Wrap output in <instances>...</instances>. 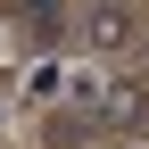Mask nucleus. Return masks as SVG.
Masks as SVG:
<instances>
[{
    "instance_id": "f03ea898",
    "label": "nucleus",
    "mask_w": 149,
    "mask_h": 149,
    "mask_svg": "<svg viewBox=\"0 0 149 149\" xmlns=\"http://www.w3.org/2000/svg\"><path fill=\"white\" fill-rule=\"evenodd\" d=\"M100 124L108 133H149V83H108L100 91Z\"/></svg>"
},
{
    "instance_id": "20e7f679",
    "label": "nucleus",
    "mask_w": 149,
    "mask_h": 149,
    "mask_svg": "<svg viewBox=\"0 0 149 149\" xmlns=\"http://www.w3.org/2000/svg\"><path fill=\"white\" fill-rule=\"evenodd\" d=\"M141 50H149V33H141Z\"/></svg>"
},
{
    "instance_id": "f257e3e1",
    "label": "nucleus",
    "mask_w": 149,
    "mask_h": 149,
    "mask_svg": "<svg viewBox=\"0 0 149 149\" xmlns=\"http://www.w3.org/2000/svg\"><path fill=\"white\" fill-rule=\"evenodd\" d=\"M74 33H83V50H91V58H124L149 25H141V8H133V0H83Z\"/></svg>"
},
{
    "instance_id": "7ed1b4c3",
    "label": "nucleus",
    "mask_w": 149,
    "mask_h": 149,
    "mask_svg": "<svg viewBox=\"0 0 149 149\" xmlns=\"http://www.w3.org/2000/svg\"><path fill=\"white\" fill-rule=\"evenodd\" d=\"M0 133H8V100H0Z\"/></svg>"
}]
</instances>
